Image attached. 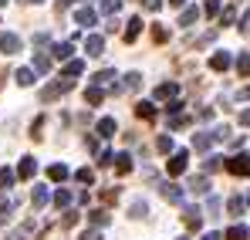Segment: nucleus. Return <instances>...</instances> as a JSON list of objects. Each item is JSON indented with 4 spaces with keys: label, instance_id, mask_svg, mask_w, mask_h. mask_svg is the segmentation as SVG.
<instances>
[{
    "label": "nucleus",
    "instance_id": "47",
    "mask_svg": "<svg viewBox=\"0 0 250 240\" xmlns=\"http://www.w3.org/2000/svg\"><path fill=\"white\" fill-rule=\"evenodd\" d=\"M78 183H91V169H78Z\"/></svg>",
    "mask_w": 250,
    "mask_h": 240
},
{
    "label": "nucleus",
    "instance_id": "52",
    "mask_svg": "<svg viewBox=\"0 0 250 240\" xmlns=\"http://www.w3.org/2000/svg\"><path fill=\"white\" fill-rule=\"evenodd\" d=\"M169 3H172V7H186L189 0H169Z\"/></svg>",
    "mask_w": 250,
    "mask_h": 240
},
{
    "label": "nucleus",
    "instance_id": "10",
    "mask_svg": "<svg viewBox=\"0 0 250 240\" xmlns=\"http://www.w3.org/2000/svg\"><path fill=\"white\" fill-rule=\"evenodd\" d=\"M183 217H186V227H189V230H200V223H203V213H200L196 206H186V210H183Z\"/></svg>",
    "mask_w": 250,
    "mask_h": 240
},
{
    "label": "nucleus",
    "instance_id": "45",
    "mask_svg": "<svg viewBox=\"0 0 250 240\" xmlns=\"http://www.w3.org/2000/svg\"><path fill=\"white\" fill-rule=\"evenodd\" d=\"M108 162H112V153H108V149H102V153H98V166H108Z\"/></svg>",
    "mask_w": 250,
    "mask_h": 240
},
{
    "label": "nucleus",
    "instance_id": "14",
    "mask_svg": "<svg viewBox=\"0 0 250 240\" xmlns=\"http://www.w3.org/2000/svg\"><path fill=\"white\" fill-rule=\"evenodd\" d=\"M189 190H193V193H209V176L207 173H203V176H193V179H189Z\"/></svg>",
    "mask_w": 250,
    "mask_h": 240
},
{
    "label": "nucleus",
    "instance_id": "4",
    "mask_svg": "<svg viewBox=\"0 0 250 240\" xmlns=\"http://www.w3.org/2000/svg\"><path fill=\"white\" fill-rule=\"evenodd\" d=\"M84 51H88V58H102V51H105V38H102V34H91V38L84 41Z\"/></svg>",
    "mask_w": 250,
    "mask_h": 240
},
{
    "label": "nucleus",
    "instance_id": "34",
    "mask_svg": "<svg viewBox=\"0 0 250 240\" xmlns=\"http://www.w3.org/2000/svg\"><path fill=\"white\" fill-rule=\"evenodd\" d=\"M156 149H159V153H172V139H169V135H159V139H156Z\"/></svg>",
    "mask_w": 250,
    "mask_h": 240
},
{
    "label": "nucleus",
    "instance_id": "32",
    "mask_svg": "<svg viewBox=\"0 0 250 240\" xmlns=\"http://www.w3.org/2000/svg\"><path fill=\"white\" fill-rule=\"evenodd\" d=\"M10 213H14V200L0 196V220H3V217H10Z\"/></svg>",
    "mask_w": 250,
    "mask_h": 240
},
{
    "label": "nucleus",
    "instance_id": "56",
    "mask_svg": "<svg viewBox=\"0 0 250 240\" xmlns=\"http://www.w3.org/2000/svg\"><path fill=\"white\" fill-rule=\"evenodd\" d=\"M183 240H186V237H183Z\"/></svg>",
    "mask_w": 250,
    "mask_h": 240
},
{
    "label": "nucleus",
    "instance_id": "51",
    "mask_svg": "<svg viewBox=\"0 0 250 240\" xmlns=\"http://www.w3.org/2000/svg\"><path fill=\"white\" fill-rule=\"evenodd\" d=\"M75 0H58V10H64V7H71Z\"/></svg>",
    "mask_w": 250,
    "mask_h": 240
},
{
    "label": "nucleus",
    "instance_id": "7",
    "mask_svg": "<svg viewBox=\"0 0 250 240\" xmlns=\"http://www.w3.org/2000/svg\"><path fill=\"white\" fill-rule=\"evenodd\" d=\"M34 173H38V162H34V156H24V159H21V166H17V176H21V179H31Z\"/></svg>",
    "mask_w": 250,
    "mask_h": 240
},
{
    "label": "nucleus",
    "instance_id": "20",
    "mask_svg": "<svg viewBox=\"0 0 250 240\" xmlns=\"http://www.w3.org/2000/svg\"><path fill=\"white\" fill-rule=\"evenodd\" d=\"M47 200H51V193H47V186H38V190H34V196H31V203H34L38 210H41V206H47Z\"/></svg>",
    "mask_w": 250,
    "mask_h": 240
},
{
    "label": "nucleus",
    "instance_id": "23",
    "mask_svg": "<svg viewBox=\"0 0 250 240\" xmlns=\"http://www.w3.org/2000/svg\"><path fill=\"white\" fill-rule=\"evenodd\" d=\"M135 112H139V119H156V105L152 102H139Z\"/></svg>",
    "mask_w": 250,
    "mask_h": 240
},
{
    "label": "nucleus",
    "instance_id": "24",
    "mask_svg": "<svg viewBox=\"0 0 250 240\" xmlns=\"http://www.w3.org/2000/svg\"><path fill=\"white\" fill-rule=\"evenodd\" d=\"M88 220H91L95 227H108V213H105L102 206H98V210H91V213H88Z\"/></svg>",
    "mask_w": 250,
    "mask_h": 240
},
{
    "label": "nucleus",
    "instance_id": "18",
    "mask_svg": "<svg viewBox=\"0 0 250 240\" xmlns=\"http://www.w3.org/2000/svg\"><path fill=\"white\" fill-rule=\"evenodd\" d=\"M209 142H213V135H209V132H200V135L193 139V149H196V153H209Z\"/></svg>",
    "mask_w": 250,
    "mask_h": 240
},
{
    "label": "nucleus",
    "instance_id": "11",
    "mask_svg": "<svg viewBox=\"0 0 250 240\" xmlns=\"http://www.w3.org/2000/svg\"><path fill=\"white\" fill-rule=\"evenodd\" d=\"M209 68H213V71H227V68H230V54H227V51H216V54L209 58Z\"/></svg>",
    "mask_w": 250,
    "mask_h": 240
},
{
    "label": "nucleus",
    "instance_id": "1",
    "mask_svg": "<svg viewBox=\"0 0 250 240\" xmlns=\"http://www.w3.org/2000/svg\"><path fill=\"white\" fill-rule=\"evenodd\" d=\"M68 88H71V78H61V81H54V85H47V88H41V102H54V98H61Z\"/></svg>",
    "mask_w": 250,
    "mask_h": 240
},
{
    "label": "nucleus",
    "instance_id": "55",
    "mask_svg": "<svg viewBox=\"0 0 250 240\" xmlns=\"http://www.w3.org/2000/svg\"><path fill=\"white\" fill-rule=\"evenodd\" d=\"M3 3H7V0H0V7H3Z\"/></svg>",
    "mask_w": 250,
    "mask_h": 240
},
{
    "label": "nucleus",
    "instance_id": "15",
    "mask_svg": "<svg viewBox=\"0 0 250 240\" xmlns=\"http://www.w3.org/2000/svg\"><path fill=\"white\" fill-rule=\"evenodd\" d=\"M227 210H230V217H244L247 213V200L244 196H233V200L227 203Z\"/></svg>",
    "mask_w": 250,
    "mask_h": 240
},
{
    "label": "nucleus",
    "instance_id": "48",
    "mask_svg": "<svg viewBox=\"0 0 250 240\" xmlns=\"http://www.w3.org/2000/svg\"><path fill=\"white\" fill-rule=\"evenodd\" d=\"M75 220H78V213H64V220H61V227H71Z\"/></svg>",
    "mask_w": 250,
    "mask_h": 240
},
{
    "label": "nucleus",
    "instance_id": "28",
    "mask_svg": "<svg viewBox=\"0 0 250 240\" xmlns=\"http://www.w3.org/2000/svg\"><path fill=\"white\" fill-rule=\"evenodd\" d=\"M227 240H247V227H244V223L230 227V230H227Z\"/></svg>",
    "mask_w": 250,
    "mask_h": 240
},
{
    "label": "nucleus",
    "instance_id": "37",
    "mask_svg": "<svg viewBox=\"0 0 250 240\" xmlns=\"http://www.w3.org/2000/svg\"><path fill=\"white\" fill-rule=\"evenodd\" d=\"M203 10H207V17H216V14H220V0H207Z\"/></svg>",
    "mask_w": 250,
    "mask_h": 240
},
{
    "label": "nucleus",
    "instance_id": "30",
    "mask_svg": "<svg viewBox=\"0 0 250 240\" xmlns=\"http://www.w3.org/2000/svg\"><path fill=\"white\" fill-rule=\"evenodd\" d=\"M220 166H223V159H220V156H207V162H203V173H216V169H220Z\"/></svg>",
    "mask_w": 250,
    "mask_h": 240
},
{
    "label": "nucleus",
    "instance_id": "5",
    "mask_svg": "<svg viewBox=\"0 0 250 240\" xmlns=\"http://www.w3.org/2000/svg\"><path fill=\"white\" fill-rule=\"evenodd\" d=\"M0 51H3V54H17V51H21V38H17V34H10V31H7V34H0Z\"/></svg>",
    "mask_w": 250,
    "mask_h": 240
},
{
    "label": "nucleus",
    "instance_id": "41",
    "mask_svg": "<svg viewBox=\"0 0 250 240\" xmlns=\"http://www.w3.org/2000/svg\"><path fill=\"white\" fill-rule=\"evenodd\" d=\"M102 200H105L108 206H112V203L119 200V190H115V186H112V190H105V193H102Z\"/></svg>",
    "mask_w": 250,
    "mask_h": 240
},
{
    "label": "nucleus",
    "instance_id": "33",
    "mask_svg": "<svg viewBox=\"0 0 250 240\" xmlns=\"http://www.w3.org/2000/svg\"><path fill=\"white\" fill-rule=\"evenodd\" d=\"M34 68H38V71H51V58H47V54H38V58H34Z\"/></svg>",
    "mask_w": 250,
    "mask_h": 240
},
{
    "label": "nucleus",
    "instance_id": "6",
    "mask_svg": "<svg viewBox=\"0 0 250 240\" xmlns=\"http://www.w3.org/2000/svg\"><path fill=\"white\" fill-rule=\"evenodd\" d=\"M196 21H200V10H196V7H189V3L179 7V24H183V27H193Z\"/></svg>",
    "mask_w": 250,
    "mask_h": 240
},
{
    "label": "nucleus",
    "instance_id": "22",
    "mask_svg": "<svg viewBox=\"0 0 250 240\" xmlns=\"http://www.w3.org/2000/svg\"><path fill=\"white\" fill-rule=\"evenodd\" d=\"M14 78H17V85H21V88H31V85H34V71H31V68H21Z\"/></svg>",
    "mask_w": 250,
    "mask_h": 240
},
{
    "label": "nucleus",
    "instance_id": "38",
    "mask_svg": "<svg viewBox=\"0 0 250 240\" xmlns=\"http://www.w3.org/2000/svg\"><path fill=\"white\" fill-rule=\"evenodd\" d=\"M10 183H14V173L10 169H0V190H7Z\"/></svg>",
    "mask_w": 250,
    "mask_h": 240
},
{
    "label": "nucleus",
    "instance_id": "2",
    "mask_svg": "<svg viewBox=\"0 0 250 240\" xmlns=\"http://www.w3.org/2000/svg\"><path fill=\"white\" fill-rule=\"evenodd\" d=\"M186 166H189V153H186V149L172 153V159H169V176H183Z\"/></svg>",
    "mask_w": 250,
    "mask_h": 240
},
{
    "label": "nucleus",
    "instance_id": "50",
    "mask_svg": "<svg viewBox=\"0 0 250 240\" xmlns=\"http://www.w3.org/2000/svg\"><path fill=\"white\" fill-rule=\"evenodd\" d=\"M34 44H38V47H41V44H47V34H44V31H38V34H34Z\"/></svg>",
    "mask_w": 250,
    "mask_h": 240
},
{
    "label": "nucleus",
    "instance_id": "9",
    "mask_svg": "<svg viewBox=\"0 0 250 240\" xmlns=\"http://www.w3.org/2000/svg\"><path fill=\"white\" fill-rule=\"evenodd\" d=\"M71 54H75V41H61V44H54V58H58V61H71Z\"/></svg>",
    "mask_w": 250,
    "mask_h": 240
},
{
    "label": "nucleus",
    "instance_id": "26",
    "mask_svg": "<svg viewBox=\"0 0 250 240\" xmlns=\"http://www.w3.org/2000/svg\"><path fill=\"white\" fill-rule=\"evenodd\" d=\"M115 169H119V173H132V156H128V153H122V156H115Z\"/></svg>",
    "mask_w": 250,
    "mask_h": 240
},
{
    "label": "nucleus",
    "instance_id": "46",
    "mask_svg": "<svg viewBox=\"0 0 250 240\" xmlns=\"http://www.w3.org/2000/svg\"><path fill=\"white\" fill-rule=\"evenodd\" d=\"M237 68H240V75H247V51L237 58Z\"/></svg>",
    "mask_w": 250,
    "mask_h": 240
},
{
    "label": "nucleus",
    "instance_id": "49",
    "mask_svg": "<svg viewBox=\"0 0 250 240\" xmlns=\"http://www.w3.org/2000/svg\"><path fill=\"white\" fill-rule=\"evenodd\" d=\"M142 3H146V10H159L163 7V0H142Z\"/></svg>",
    "mask_w": 250,
    "mask_h": 240
},
{
    "label": "nucleus",
    "instance_id": "17",
    "mask_svg": "<svg viewBox=\"0 0 250 240\" xmlns=\"http://www.w3.org/2000/svg\"><path fill=\"white\" fill-rule=\"evenodd\" d=\"M139 85H142V75H139V71H132V75H125V81L115 88V91H125V88H128V91H135Z\"/></svg>",
    "mask_w": 250,
    "mask_h": 240
},
{
    "label": "nucleus",
    "instance_id": "39",
    "mask_svg": "<svg viewBox=\"0 0 250 240\" xmlns=\"http://www.w3.org/2000/svg\"><path fill=\"white\" fill-rule=\"evenodd\" d=\"M112 78H115V71H112V68H105V71H98V75H95L98 85H105V81H112Z\"/></svg>",
    "mask_w": 250,
    "mask_h": 240
},
{
    "label": "nucleus",
    "instance_id": "40",
    "mask_svg": "<svg viewBox=\"0 0 250 240\" xmlns=\"http://www.w3.org/2000/svg\"><path fill=\"white\" fill-rule=\"evenodd\" d=\"M41 129H44V115H38L34 125H31V135H34V139H41Z\"/></svg>",
    "mask_w": 250,
    "mask_h": 240
},
{
    "label": "nucleus",
    "instance_id": "31",
    "mask_svg": "<svg viewBox=\"0 0 250 240\" xmlns=\"http://www.w3.org/2000/svg\"><path fill=\"white\" fill-rule=\"evenodd\" d=\"M152 41H156V44H166V41H169V31L163 27V24H156V27H152Z\"/></svg>",
    "mask_w": 250,
    "mask_h": 240
},
{
    "label": "nucleus",
    "instance_id": "13",
    "mask_svg": "<svg viewBox=\"0 0 250 240\" xmlns=\"http://www.w3.org/2000/svg\"><path fill=\"white\" fill-rule=\"evenodd\" d=\"M163 200H169V203H183V190H179L176 183H166V186H163Z\"/></svg>",
    "mask_w": 250,
    "mask_h": 240
},
{
    "label": "nucleus",
    "instance_id": "12",
    "mask_svg": "<svg viewBox=\"0 0 250 240\" xmlns=\"http://www.w3.org/2000/svg\"><path fill=\"white\" fill-rule=\"evenodd\" d=\"M227 169H230L233 176H247V156L240 153L237 159H230V162H227Z\"/></svg>",
    "mask_w": 250,
    "mask_h": 240
},
{
    "label": "nucleus",
    "instance_id": "53",
    "mask_svg": "<svg viewBox=\"0 0 250 240\" xmlns=\"http://www.w3.org/2000/svg\"><path fill=\"white\" fill-rule=\"evenodd\" d=\"M203 240H223L220 234H203Z\"/></svg>",
    "mask_w": 250,
    "mask_h": 240
},
{
    "label": "nucleus",
    "instance_id": "36",
    "mask_svg": "<svg viewBox=\"0 0 250 240\" xmlns=\"http://www.w3.org/2000/svg\"><path fill=\"white\" fill-rule=\"evenodd\" d=\"M54 203H58V206H68V203H71V193H68V190H58V193H54Z\"/></svg>",
    "mask_w": 250,
    "mask_h": 240
},
{
    "label": "nucleus",
    "instance_id": "35",
    "mask_svg": "<svg viewBox=\"0 0 250 240\" xmlns=\"http://www.w3.org/2000/svg\"><path fill=\"white\" fill-rule=\"evenodd\" d=\"M98 7H102V10H105V14H115V10H119V7H122V0H102V3H98Z\"/></svg>",
    "mask_w": 250,
    "mask_h": 240
},
{
    "label": "nucleus",
    "instance_id": "44",
    "mask_svg": "<svg viewBox=\"0 0 250 240\" xmlns=\"http://www.w3.org/2000/svg\"><path fill=\"white\" fill-rule=\"evenodd\" d=\"M82 240H102V230H98V227H95V230H84Z\"/></svg>",
    "mask_w": 250,
    "mask_h": 240
},
{
    "label": "nucleus",
    "instance_id": "21",
    "mask_svg": "<svg viewBox=\"0 0 250 240\" xmlns=\"http://www.w3.org/2000/svg\"><path fill=\"white\" fill-rule=\"evenodd\" d=\"M78 75H84V61H68L64 65V78H78Z\"/></svg>",
    "mask_w": 250,
    "mask_h": 240
},
{
    "label": "nucleus",
    "instance_id": "25",
    "mask_svg": "<svg viewBox=\"0 0 250 240\" xmlns=\"http://www.w3.org/2000/svg\"><path fill=\"white\" fill-rule=\"evenodd\" d=\"M112 132H115V119H102L98 122V135H102V139H112Z\"/></svg>",
    "mask_w": 250,
    "mask_h": 240
},
{
    "label": "nucleus",
    "instance_id": "29",
    "mask_svg": "<svg viewBox=\"0 0 250 240\" xmlns=\"http://www.w3.org/2000/svg\"><path fill=\"white\" fill-rule=\"evenodd\" d=\"M146 210H149V206H146V200H135L132 206H128V213H132L135 220H142V217H146Z\"/></svg>",
    "mask_w": 250,
    "mask_h": 240
},
{
    "label": "nucleus",
    "instance_id": "16",
    "mask_svg": "<svg viewBox=\"0 0 250 240\" xmlns=\"http://www.w3.org/2000/svg\"><path fill=\"white\" fill-rule=\"evenodd\" d=\"M47 179H54V183H61V179H68V166H61V162H54V166H47Z\"/></svg>",
    "mask_w": 250,
    "mask_h": 240
},
{
    "label": "nucleus",
    "instance_id": "42",
    "mask_svg": "<svg viewBox=\"0 0 250 240\" xmlns=\"http://www.w3.org/2000/svg\"><path fill=\"white\" fill-rule=\"evenodd\" d=\"M233 21H237V7H227L223 10V24H233Z\"/></svg>",
    "mask_w": 250,
    "mask_h": 240
},
{
    "label": "nucleus",
    "instance_id": "27",
    "mask_svg": "<svg viewBox=\"0 0 250 240\" xmlns=\"http://www.w3.org/2000/svg\"><path fill=\"white\" fill-rule=\"evenodd\" d=\"M84 98H88V105H98V102L105 98V91H102V85H95V88H88V91H84Z\"/></svg>",
    "mask_w": 250,
    "mask_h": 240
},
{
    "label": "nucleus",
    "instance_id": "8",
    "mask_svg": "<svg viewBox=\"0 0 250 240\" xmlns=\"http://www.w3.org/2000/svg\"><path fill=\"white\" fill-rule=\"evenodd\" d=\"M75 24H78V27H91V24H95V10H91V7H78V10H75Z\"/></svg>",
    "mask_w": 250,
    "mask_h": 240
},
{
    "label": "nucleus",
    "instance_id": "19",
    "mask_svg": "<svg viewBox=\"0 0 250 240\" xmlns=\"http://www.w3.org/2000/svg\"><path fill=\"white\" fill-rule=\"evenodd\" d=\"M139 31H142V21H139V17H132V21H128V27H125V41L132 44V41L139 38Z\"/></svg>",
    "mask_w": 250,
    "mask_h": 240
},
{
    "label": "nucleus",
    "instance_id": "43",
    "mask_svg": "<svg viewBox=\"0 0 250 240\" xmlns=\"http://www.w3.org/2000/svg\"><path fill=\"white\" fill-rule=\"evenodd\" d=\"M213 139H220V142H223V139H230V129H227V125H216V132H213Z\"/></svg>",
    "mask_w": 250,
    "mask_h": 240
},
{
    "label": "nucleus",
    "instance_id": "54",
    "mask_svg": "<svg viewBox=\"0 0 250 240\" xmlns=\"http://www.w3.org/2000/svg\"><path fill=\"white\" fill-rule=\"evenodd\" d=\"M31 3H44V0H31Z\"/></svg>",
    "mask_w": 250,
    "mask_h": 240
},
{
    "label": "nucleus",
    "instance_id": "3",
    "mask_svg": "<svg viewBox=\"0 0 250 240\" xmlns=\"http://www.w3.org/2000/svg\"><path fill=\"white\" fill-rule=\"evenodd\" d=\"M176 95H179V85H176V81H166V85H159V88L152 91L156 102H169V98H176Z\"/></svg>",
    "mask_w": 250,
    "mask_h": 240
}]
</instances>
